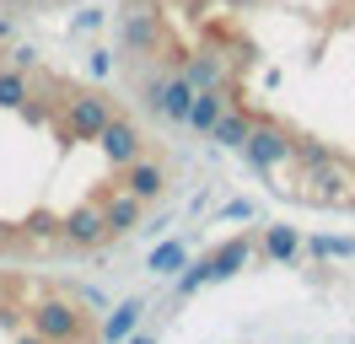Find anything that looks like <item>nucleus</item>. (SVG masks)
<instances>
[{
	"instance_id": "5701e85b",
	"label": "nucleus",
	"mask_w": 355,
	"mask_h": 344,
	"mask_svg": "<svg viewBox=\"0 0 355 344\" xmlns=\"http://www.w3.org/2000/svg\"><path fill=\"white\" fill-rule=\"evenodd\" d=\"M97 22H103V11H81V17H76V33H92Z\"/></svg>"
},
{
	"instance_id": "f3484780",
	"label": "nucleus",
	"mask_w": 355,
	"mask_h": 344,
	"mask_svg": "<svg viewBox=\"0 0 355 344\" xmlns=\"http://www.w3.org/2000/svg\"><path fill=\"white\" fill-rule=\"evenodd\" d=\"M183 264H189V248H183V242H162V248H151V258H146V269H151L156 280H167V275H178V269H183Z\"/></svg>"
},
{
	"instance_id": "aec40b11",
	"label": "nucleus",
	"mask_w": 355,
	"mask_h": 344,
	"mask_svg": "<svg viewBox=\"0 0 355 344\" xmlns=\"http://www.w3.org/2000/svg\"><path fill=\"white\" fill-rule=\"evenodd\" d=\"M22 237H33V242H60V215L38 210L33 221H22Z\"/></svg>"
},
{
	"instance_id": "6ab92c4d",
	"label": "nucleus",
	"mask_w": 355,
	"mask_h": 344,
	"mask_svg": "<svg viewBox=\"0 0 355 344\" xmlns=\"http://www.w3.org/2000/svg\"><path fill=\"white\" fill-rule=\"evenodd\" d=\"M183 269H189V275H178V285H173V296H178V301H189L194 291H200V285H210V269H205V258L183 264Z\"/></svg>"
},
{
	"instance_id": "f03ea898",
	"label": "nucleus",
	"mask_w": 355,
	"mask_h": 344,
	"mask_svg": "<svg viewBox=\"0 0 355 344\" xmlns=\"http://www.w3.org/2000/svg\"><path fill=\"white\" fill-rule=\"evenodd\" d=\"M27 328H33L38 339H49V344H87V339H92L87 312H81L70 296H44V301H33V307H27Z\"/></svg>"
},
{
	"instance_id": "a211bd4d",
	"label": "nucleus",
	"mask_w": 355,
	"mask_h": 344,
	"mask_svg": "<svg viewBox=\"0 0 355 344\" xmlns=\"http://www.w3.org/2000/svg\"><path fill=\"white\" fill-rule=\"evenodd\" d=\"M302 253L307 258H355V237H307Z\"/></svg>"
},
{
	"instance_id": "412c9836",
	"label": "nucleus",
	"mask_w": 355,
	"mask_h": 344,
	"mask_svg": "<svg viewBox=\"0 0 355 344\" xmlns=\"http://www.w3.org/2000/svg\"><path fill=\"white\" fill-rule=\"evenodd\" d=\"M87 70H92V76H97V81H103V76H108V70H113V60H108V54H103V49H92V54H87Z\"/></svg>"
},
{
	"instance_id": "9d476101",
	"label": "nucleus",
	"mask_w": 355,
	"mask_h": 344,
	"mask_svg": "<svg viewBox=\"0 0 355 344\" xmlns=\"http://www.w3.org/2000/svg\"><path fill=\"white\" fill-rule=\"evenodd\" d=\"M119 183L135 194V199H146V205H156L162 194H167V167L156 162V156H140V162H130V167L119 172Z\"/></svg>"
},
{
	"instance_id": "20e7f679",
	"label": "nucleus",
	"mask_w": 355,
	"mask_h": 344,
	"mask_svg": "<svg viewBox=\"0 0 355 344\" xmlns=\"http://www.w3.org/2000/svg\"><path fill=\"white\" fill-rule=\"evenodd\" d=\"M243 156H248L253 172L269 178L275 167H286L291 156H296V135L280 119H253V129H248V140H243Z\"/></svg>"
},
{
	"instance_id": "f257e3e1",
	"label": "nucleus",
	"mask_w": 355,
	"mask_h": 344,
	"mask_svg": "<svg viewBox=\"0 0 355 344\" xmlns=\"http://www.w3.org/2000/svg\"><path fill=\"white\" fill-rule=\"evenodd\" d=\"M108 119H113V97H103L97 86H92V92H76V86L60 92L54 129H60V140H65V146H81V140L97 146V135L108 129Z\"/></svg>"
},
{
	"instance_id": "2eb2a0df",
	"label": "nucleus",
	"mask_w": 355,
	"mask_h": 344,
	"mask_svg": "<svg viewBox=\"0 0 355 344\" xmlns=\"http://www.w3.org/2000/svg\"><path fill=\"white\" fill-rule=\"evenodd\" d=\"M140 312H146V301H140V296L119 301V307L108 312V322L97 328V339H103V344H124V339L135 334V328H140Z\"/></svg>"
},
{
	"instance_id": "7ed1b4c3",
	"label": "nucleus",
	"mask_w": 355,
	"mask_h": 344,
	"mask_svg": "<svg viewBox=\"0 0 355 344\" xmlns=\"http://www.w3.org/2000/svg\"><path fill=\"white\" fill-rule=\"evenodd\" d=\"M296 199H307V205H323V210H334V205H355V172L339 162V156H318V162H302V189H296Z\"/></svg>"
},
{
	"instance_id": "ddd939ff",
	"label": "nucleus",
	"mask_w": 355,
	"mask_h": 344,
	"mask_svg": "<svg viewBox=\"0 0 355 344\" xmlns=\"http://www.w3.org/2000/svg\"><path fill=\"white\" fill-rule=\"evenodd\" d=\"M248 129H253V113H248V108L232 97V103H226V113L210 124V140H216V146H226V150H243Z\"/></svg>"
},
{
	"instance_id": "39448f33",
	"label": "nucleus",
	"mask_w": 355,
	"mask_h": 344,
	"mask_svg": "<svg viewBox=\"0 0 355 344\" xmlns=\"http://www.w3.org/2000/svg\"><path fill=\"white\" fill-rule=\"evenodd\" d=\"M60 242H65L70 253H97V248H108L113 232H108L103 205H97V199H87V205L65 210V215H60Z\"/></svg>"
},
{
	"instance_id": "f8f14e48",
	"label": "nucleus",
	"mask_w": 355,
	"mask_h": 344,
	"mask_svg": "<svg viewBox=\"0 0 355 344\" xmlns=\"http://www.w3.org/2000/svg\"><path fill=\"white\" fill-rule=\"evenodd\" d=\"M248 264H253V242H248V237H232V242H221L216 253H205L210 280H232V275H243Z\"/></svg>"
},
{
	"instance_id": "b1692460",
	"label": "nucleus",
	"mask_w": 355,
	"mask_h": 344,
	"mask_svg": "<svg viewBox=\"0 0 355 344\" xmlns=\"http://www.w3.org/2000/svg\"><path fill=\"white\" fill-rule=\"evenodd\" d=\"M11 64H17V70H33V64H38V54H33V49H17V54H11Z\"/></svg>"
},
{
	"instance_id": "423d86ee",
	"label": "nucleus",
	"mask_w": 355,
	"mask_h": 344,
	"mask_svg": "<svg viewBox=\"0 0 355 344\" xmlns=\"http://www.w3.org/2000/svg\"><path fill=\"white\" fill-rule=\"evenodd\" d=\"M97 150L108 156V167H113V172H124L130 162H140V156H146V135H140V124H130L124 113H113L108 129L97 135Z\"/></svg>"
},
{
	"instance_id": "393cba45",
	"label": "nucleus",
	"mask_w": 355,
	"mask_h": 344,
	"mask_svg": "<svg viewBox=\"0 0 355 344\" xmlns=\"http://www.w3.org/2000/svg\"><path fill=\"white\" fill-rule=\"evenodd\" d=\"M11 344H49V339H38L33 328H22V334H17V339H11Z\"/></svg>"
},
{
	"instance_id": "9b49d317",
	"label": "nucleus",
	"mask_w": 355,
	"mask_h": 344,
	"mask_svg": "<svg viewBox=\"0 0 355 344\" xmlns=\"http://www.w3.org/2000/svg\"><path fill=\"white\" fill-rule=\"evenodd\" d=\"M226 103H232V81L200 86V92H194V108H189V129H194V135H210V124L226 113Z\"/></svg>"
},
{
	"instance_id": "dca6fc26",
	"label": "nucleus",
	"mask_w": 355,
	"mask_h": 344,
	"mask_svg": "<svg viewBox=\"0 0 355 344\" xmlns=\"http://www.w3.org/2000/svg\"><path fill=\"white\" fill-rule=\"evenodd\" d=\"M27 97H33V81H27V70H17V64H0V108L22 113Z\"/></svg>"
},
{
	"instance_id": "6e6552de",
	"label": "nucleus",
	"mask_w": 355,
	"mask_h": 344,
	"mask_svg": "<svg viewBox=\"0 0 355 344\" xmlns=\"http://www.w3.org/2000/svg\"><path fill=\"white\" fill-rule=\"evenodd\" d=\"M183 76H189L194 86L232 81V54H226V43L221 38H205L200 49H189V54H183Z\"/></svg>"
},
{
	"instance_id": "0eeeda50",
	"label": "nucleus",
	"mask_w": 355,
	"mask_h": 344,
	"mask_svg": "<svg viewBox=\"0 0 355 344\" xmlns=\"http://www.w3.org/2000/svg\"><path fill=\"white\" fill-rule=\"evenodd\" d=\"M124 54H146V60H162V49H167V22H162V11H130L124 17Z\"/></svg>"
},
{
	"instance_id": "4468645a",
	"label": "nucleus",
	"mask_w": 355,
	"mask_h": 344,
	"mask_svg": "<svg viewBox=\"0 0 355 344\" xmlns=\"http://www.w3.org/2000/svg\"><path fill=\"white\" fill-rule=\"evenodd\" d=\"M259 253H264L269 264H296V258H302V237H296V226H286V221L264 226V237H259Z\"/></svg>"
},
{
	"instance_id": "a878e982",
	"label": "nucleus",
	"mask_w": 355,
	"mask_h": 344,
	"mask_svg": "<svg viewBox=\"0 0 355 344\" xmlns=\"http://www.w3.org/2000/svg\"><path fill=\"white\" fill-rule=\"evenodd\" d=\"M124 344H156V339H151V334H130Z\"/></svg>"
},
{
	"instance_id": "4be33fe9",
	"label": "nucleus",
	"mask_w": 355,
	"mask_h": 344,
	"mask_svg": "<svg viewBox=\"0 0 355 344\" xmlns=\"http://www.w3.org/2000/svg\"><path fill=\"white\" fill-rule=\"evenodd\" d=\"M248 215H253V205H248V199H232L221 210V221H248Z\"/></svg>"
},
{
	"instance_id": "1a4fd4ad",
	"label": "nucleus",
	"mask_w": 355,
	"mask_h": 344,
	"mask_svg": "<svg viewBox=\"0 0 355 344\" xmlns=\"http://www.w3.org/2000/svg\"><path fill=\"white\" fill-rule=\"evenodd\" d=\"M97 205H103V215H108V232L113 237L146 232V210H151V205H146V199H135L124 183H119V189H103V194H97Z\"/></svg>"
}]
</instances>
